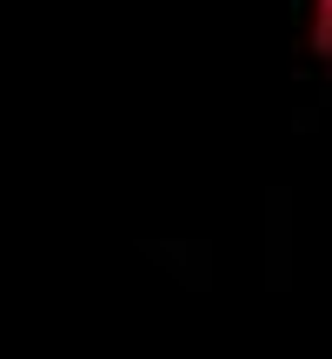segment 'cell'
<instances>
[{
	"mask_svg": "<svg viewBox=\"0 0 332 359\" xmlns=\"http://www.w3.org/2000/svg\"><path fill=\"white\" fill-rule=\"evenodd\" d=\"M299 60L332 80V0H299Z\"/></svg>",
	"mask_w": 332,
	"mask_h": 359,
	"instance_id": "cell-1",
	"label": "cell"
}]
</instances>
